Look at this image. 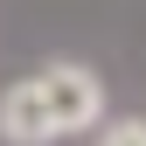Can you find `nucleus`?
I'll return each mask as SVG.
<instances>
[{
    "mask_svg": "<svg viewBox=\"0 0 146 146\" xmlns=\"http://www.w3.org/2000/svg\"><path fill=\"white\" fill-rule=\"evenodd\" d=\"M35 90H42V104H49L56 139L63 132H90V125L104 118V84H98V70H84V63H49L42 77H35Z\"/></svg>",
    "mask_w": 146,
    "mask_h": 146,
    "instance_id": "f257e3e1",
    "label": "nucleus"
},
{
    "mask_svg": "<svg viewBox=\"0 0 146 146\" xmlns=\"http://www.w3.org/2000/svg\"><path fill=\"white\" fill-rule=\"evenodd\" d=\"M0 139H7V146H49V139H56V125H49V104H42V90H35V77H21V84L0 90Z\"/></svg>",
    "mask_w": 146,
    "mask_h": 146,
    "instance_id": "f03ea898",
    "label": "nucleus"
},
{
    "mask_svg": "<svg viewBox=\"0 0 146 146\" xmlns=\"http://www.w3.org/2000/svg\"><path fill=\"white\" fill-rule=\"evenodd\" d=\"M98 146H146V118H111L98 132Z\"/></svg>",
    "mask_w": 146,
    "mask_h": 146,
    "instance_id": "7ed1b4c3",
    "label": "nucleus"
}]
</instances>
